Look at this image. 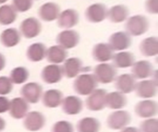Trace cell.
<instances>
[{"mask_svg": "<svg viewBox=\"0 0 158 132\" xmlns=\"http://www.w3.org/2000/svg\"><path fill=\"white\" fill-rule=\"evenodd\" d=\"M6 1H7V0H0V5H1V4H4V3H6Z\"/></svg>", "mask_w": 158, "mask_h": 132, "instance_id": "obj_43", "label": "cell"}, {"mask_svg": "<svg viewBox=\"0 0 158 132\" xmlns=\"http://www.w3.org/2000/svg\"><path fill=\"white\" fill-rule=\"evenodd\" d=\"M118 70L113 64L101 63L94 68V76L97 82L102 84H108L114 81L117 78Z\"/></svg>", "mask_w": 158, "mask_h": 132, "instance_id": "obj_3", "label": "cell"}, {"mask_svg": "<svg viewBox=\"0 0 158 132\" xmlns=\"http://www.w3.org/2000/svg\"><path fill=\"white\" fill-rule=\"evenodd\" d=\"M63 76L62 67L56 64H50L44 67L42 70V80L47 84H55L59 82Z\"/></svg>", "mask_w": 158, "mask_h": 132, "instance_id": "obj_16", "label": "cell"}, {"mask_svg": "<svg viewBox=\"0 0 158 132\" xmlns=\"http://www.w3.org/2000/svg\"><path fill=\"white\" fill-rule=\"evenodd\" d=\"M97 80L94 74H81L76 77L73 83L74 91L79 95H89L97 88Z\"/></svg>", "mask_w": 158, "mask_h": 132, "instance_id": "obj_1", "label": "cell"}, {"mask_svg": "<svg viewBox=\"0 0 158 132\" xmlns=\"http://www.w3.org/2000/svg\"><path fill=\"white\" fill-rule=\"evenodd\" d=\"M57 45L65 50L76 47L80 43V34L74 30H65L58 33L56 37Z\"/></svg>", "mask_w": 158, "mask_h": 132, "instance_id": "obj_9", "label": "cell"}, {"mask_svg": "<svg viewBox=\"0 0 158 132\" xmlns=\"http://www.w3.org/2000/svg\"><path fill=\"white\" fill-rule=\"evenodd\" d=\"M29 109V104L22 97H17L10 101V106L8 111L10 117L14 119H21L27 115Z\"/></svg>", "mask_w": 158, "mask_h": 132, "instance_id": "obj_20", "label": "cell"}, {"mask_svg": "<svg viewBox=\"0 0 158 132\" xmlns=\"http://www.w3.org/2000/svg\"><path fill=\"white\" fill-rule=\"evenodd\" d=\"M125 27L126 32H128L131 36H140L148 31L149 20L145 16L135 15L129 18Z\"/></svg>", "mask_w": 158, "mask_h": 132, "instance_id": "obj_2", "label": "cell"}, {"mask_svg": "<svg viewBox=\"0 0 158 132\" xmlns=\"http://www.w3.org/2000/svg\"><path fill=\"white\" fill-rule=\"evenodd\" d=\"M131 75L136 80H145L152 77L155 73L153 64L148 60H140L134 62L131 66Z\"/></svg>", "mask_w": 158, "mask_h": 132, "instance_id": "obj_13", "label": "cell"}, {"mask_svg": "<svg viewBox=\"0 0 158 132\" xmlns=\"http://www.w3.org/2000/svg\"><path fill=\"white\" fill-rule=\"evenodd\" d=\"M132 43L131 36L126 31H118L113 33L109 38V45L113 51H124L131 47Z\"/></svg>", "mask_w": 158, "mask_h": 132, "instance_id": "obj_12", "label": "cell"}, {"mask_svg": "<svg viewBox=\"0 0 158 132\" xmlns=\"http://www.w3.org/2000/svg\"><path fill=\"white\" fill-rule=\"evenodd\" d=\"M20 32L15 28L3 31L0 34V42L6 47H14L20 42Z\"/></svg>", "mask_w": 158, "mask_h": 132, "instance_id": "obj_26", "label": "cell"}, {"mask_svg": "<svg viewBox=\"0 0 158 132\" xmlns=\"http://www.w3.org/2000/svg\"><path fill=\"white\" fill-rule=\"evenodd\" d=\"M13 90V83L8 77H0V96H5L9 94Z\"/></svg>", "mask_w": 158, "mask_h": 132, "instance_id": "obj_35", "label": "cell"}, {"mask_svg": "<svg viewBox=\"0 0 158 132\" xmlns=\"http://www.w3.org/2000/svg\"><path fill=\"white\" fill-rule=\"evenodd\" d=\"M45 125L44 116L38 111L28 112L24 117L23 126L28 131L35 132L42 130Z\"/></svg>", "mask_w": 158, "mask_h": 132, "instance_id": "obj_7", "label": "cell"}, {"mask_svg": "<svg viewBox=\"0 0 158 132\" xmlns=\"http://www.w3.org/2000/svg\"><path fill=\"white\" fill-rule=\"evenodd\" d=\"M157 104L151 99H144L135 105V113L142 118H152L157 114Z\"/></svg>", "mask_w": 158, "mask_h": 132, "instance_id": "obj_14", "label": "cell"}, {"mask_svg": "<svg viewBox=\"0 0 158 132\" xmlns=\"http://www.w3.org/2000/svg\"><path fill=\"white\" fill-rule=\"evenodd\" d=\"M52 132H74L73 125L66 120L56 122L52 127Z\"/></svg>", "mask_w": 158, "mask_h": 132, "instance_id": "obj_36", "label": "cell"}, {"mask_svg": "<svg viewBox=\"0 0 158 132\" xmlns=\"http://www.w3.org/2000/svg\"><path fill=\"white\" fill-rule=\"evenodd\" d=\"M10 101L6 96H0V114L6 113L9 110Z\"/></svg>", "mask_w": 158, "mask_h": 132, "instance_id": "obj_39", "label": "cell"}, {"mask_svg": "<svg viewBox=\"0 0 158 132\" xmlns=\"http://www.w3.org/2000/svg\"><path fill=\"white\" fill-rule=\"evenodd\" d=\"M43 104L47 108H56L61 105L63 101V93L59 90H47L43 95Z\"/></svg>", "mask_w": 158, "mask_h": 132, "instance_id": "obj_23", "label": "cell"}, {"mask_svg": "<svg viewBox=\"0 0 158 132\" xmlns=\"http://www.w3.org/2000/svg\"><path fill=\"white\" fill-rule=\"evenodd\" d=\"M106 91L104 89H95L86 99V106L91 111H101L106 107Z\"/></svg>", "mask_w": 158, "mask_h": 132, "instance_id": "obj_6", "label": "cell"}, {"mask_svg": "<svg viewBox=\"0 0 158 132\" xmlns=\"http://www.w3.org/2000/svg\"><path fill=\"white\" fill-rule=\"evenodd\" d=\"M114 51L108 43H100L94 46L93 48V57L95 61L101 63H106L112 59Z\"/></svg>", "mask_w": 158, "mask_h": 132, "instance_id": "obj_21", "label": "cell"}, {"mask_svg": "<svg viewBox=\"0 0 158 132\" xmlns=\"http://www.w3.org/2000/svg\"><path fill=\"white\" fill-rule=\"evenodd\" d=\"M63 74L69 78L73 79L80 75L81 72L89 70V68H84L82 65V61L78 57H70L67 58L64 61V66L62 67Z\"/></svg>", "mask_w": 158, "mask_h": 132, "instance_id": "obj_10", "label": "cell"}, {"mask_svg": "<svg viewBox=\"0 0 158 132\" xmlns=\"http://www.w3.org/2000/svg\"><path fill=\"white\" fill-rule=\"evenodd\" d=\"M68 57L67 51L59 45H53L46 49V56L45 58L51 64L58 65L64 62Z\"/></svg>", "mask_w": 158, "mask_h": 132, "instance_id": "obj_27", "label": "cell"}, {"mask_svg": "<svg viewBox=\"0 0 158 132\" xmlns=\"http://www.w3.org/2000/svg\"><path fill=\"white\" fill-rule=\"evenodd\" d=\"M145 6L149 13L151 14L158 13V0H146Z\"/></svg>", "mask_w": 158, "mask_h": 132, "instance_id": "obj_38", "label": "cell"}, {"mask_svg": "<svg viewBox=\"0 0 158 132\" xmlns=\"http://www.w3.org/2000/svg\"><path fill=\"white\" fill-rule=\"evenodd\" d=\"M46 56V47L42 43H34L27 49V57L31 62H40Z\"/></svg>", "mask_w": 158, "mask_h": 132, "instance_id": "obj_29", "label": "cell"}, {"mask_svg": "<svg viewBox=\"0 0 158 132\" xmlns=\"http://www.w3.org/2000/svg\"><path fill=\"white\" fill-rule=\"evenodd\" d=\"M60 13V7L57 4L47 2L42 5L38 10V15L44 21H53L57 19Z\"/></svg>", "mask_w": 158, "mask_h": 132, "instance_id": "obj_22", "label": "cell"}, {"mask_svg": "<svg viewBox=\"0 0 158 132\" xmlns=\"http://www.w3.org/2000/svg\"><path fill=\"white\" fill-rule=\"evenodd\" d=\"M19 30L22 36L27 39H32L41 33L42 24L35 18H28L20 23Z\"/></svg>", "mask_w": 158, "mask_h": 132, "instance_id": "obj_8", "label": "cell"}, {"mask_svg": "<svg viewBox=\"0 0 158 132\" xmlns=\"http://www.w3.org/2000/svg\"><path fill=\"white\" fill-rule=\"evenodd\" d=\"M113 66L117 68H130L135 62V57L132 53L128 51H121L114 54L112 56Z\"/></svg>", "mask_w": 158, "mask_h": 132, "instance_id": "obj_25", "label": "cell"}, {"mask_svg": "<svg viewBox=\"0 0 158 132\" xmlns=\"http://www.w3.org/2000/svg\"><path fill=\"white\" fill-rule=\"evenodd\" d=\"M6 128V121L2 118H0V131L4 130Z\"/></svg>", "mask_w": 158, "mask_h": 132, "instance_id": "obj_42", "label": "cell"}, {"mask_svg": "<svg viewBox=\"0 0 158 132\" xmlns=\"http://www.w3.org/2000/svg\"><path fill=\"white\" fill-rule=\"evenodd\" d=\"M5 66H6V58L4 55L0 53V71L4 69Z\"/></svg>", "mask_w": 158, "mask_h": 132, "instance_id": "obj_41", "label": "cell"}, {"mask_svg": "<svg viewBox=\"0 0 158 132\" xmlns=\"http://www.w3.org/2000/svg\"><path fill=\"white\" fill-rule=\"evenodd\" d=\"M120 132H141L139 129L135 128V127H126L124 129H122Z\"/></svg>", "mask_w": 158, "mask_h": 132, "instance_id": "obj_40", "label": "cell"}, {"mask_svg": "<svg viewBox=\"0 0 158 132\" xmlns=\"http://www.w3.org/2000/svg\"><path fill=\"white\" fill-rule=\"evenodd\" d=\"M131 122V116L125 110H117L111 113L106 120V125L113 130H121Z\"/></svg>", "mask_w": 158, "mask_h": 132, "instance_id": "obj_4", "label": "cell"}, {"mask_svg": "<svg viewBox=\"0 0 158 132\" xmlns=\"http://www.w3.org/2000/svg\"><path fill=\"white\" fill-rule=\"evenodd\" d=\"M128 100L125 94L119 92H112L106 94V106L113 110H121L127 105Z\"/></svg>", "mask_w": 158, "mask_h": 132, "instance_id": "obj_24", "label": "cell"}, {"mask_svg": "<svg viewBox=\"0 0 158 132\" xmlns=\"http://www.w3.org/2000/svg\"><path fill=\"white\" fill-rule=\"evenodd\" d=\"M29 76L30 73L26 68L17 67L11 70L9 79L11 80L13 84H23L26 80H28Z\"/></svg>", "mask_w": 158, "mask_h": 132, "instance_id": "obj_33", "label": "cell"}, {"mask_svg": "<svg viewBox=\"0 0 158 132\" xmlns=\"http://www.w3.org/2000/svg\"><path fill=\"white\" fill-rule=\"evenodd\" d=\"M62 110L65 114L69 116H76L79 115L83 108L82 100L75 95H69L66 98H63L62 101Z\"/></svg>", "mask_w": 158, "mask_h": 132, "instance_id": "obj_15", "label": "cell"}, {"mask_svg": "<svg viewBox=\"0 0 158 132\" xmlns=\"http://www.w3.org/2000/svg\"><path fill=\"white\" fill-rule=\"evenodd\" d=\"M12 6L17 12H25L32 6V0H12Z\"/></svg>", "mask_w": 158, "mask_h": 132, "instance_id": "obj_37", "label": "cell"}, {"mask_svg": "<svg viewBox=\"0 0 158 132\" xmlns=\"http://www.w3.org/2000/svg\"><path fill=\"white\" fill-rule=\"evenodd\" d=\"M130 14L129 8L125 5H116L107 10V17L111 22L119 23L125 21Z\"/></svg>", "mask_w": 158, "mask_h": 132, "instance_id": "obj_28", "label": "cell"}, {"mask_svg": "<svg viewBox=\"0 0 158 132\" xmlns=\"http://www.w3.org/2000/svg\"><path fill=\"white\" fill-rule=\"evenodd\" d=\"M141 132H158V120L156 118H146L141 123Z\"/></svg>", "mask_w": 158, "mask_h": 132, "instance_id": "obj_34", "label": "cell"}, {"mask_svg": "<svg viewBox=\"0 0 158 132\" xmlns=\"http://www.w3.org/2000/svg\"><path fill=\"white\" fill-rule=\"evenodd\" d=\"M136 95L143 99H151L156 95L157 81L154 80H144L136 83Z\"/></svg>", "mask_w": 158, "mask_h": 132, "instance_id": "obj_11", "label": "cell"}, {"mask_svg": "<svg viewBox=\"0 0 158 132\" xmlns=\"http://www.w3.org/2000/svg\"><path fill=\"white\" fill-rule=\"evenodd\" d=\"M79 19V13L75 9L69 8L59 13L57 17V24L62 29L69 30L78 24Z\"/></svg>", "mask_w": 158, "mask_h": 132, "instance_id": "obj_18", "label": "cell"}, {"mask_svg": "<svg viewBox=\"0 0 158 132\" xmlns=\"http://www.w3.org/2000/svg\"><path fill=\"white\" fill-rule=\"evenodd\" d=\"M141 53L144 56H155L158 55V39L156 36L143 39L140 44Z\"/></svg>", "mask_w": 158, "mask_h": 132, "instance_id": "obj_30", "label": "cell"}, {"mask_svg": "<svg viewBox=\"0 0 158 132\" xmlns=\"http://www.w3.org/2000/svg\"><path fill=\"white\" fill-rule=\"evenodd\" d=\"M101 129V123L94 118H84L81 119L77 124L78 132H99Z\"/></svg>", "mask_w": 158, "mask_h": 132, "instance_id": "obj_31", "label": "cell"}, {"mask_svg": "<svg viewBox=\"0 0 158 132\" xmlns=\"http://www.w3.org/2000/svg\"><path fill=\"white\" fill-rule=\"evenodd\" d=\"M115 80V87L118 92L127 94L135 91L137 81L131 74H122L117 77Z\"/></svg>", "mask_w": 158, "mask_h": 132, "instance_id": "obj_19", "label": "cell"}, {"mask_svg": "<svg viewBox=\"0 0 158 132\" xmlns=\"http://www.w3.org/2000/svg\"><path fill=\"white\" fill-rule=\"evenodd\" d=\"M21 97L28 104H37L43 95V87L37 82H29L20 90Z\"/></svg>", "mask_w": 158, "mask_h": 132, "instance_id": "obj_5", "label": "cell"}, {"mask_svg": "<svg viewBox=\"0 0 158 132\" xmlns=\"http://www.w3.org/2000/svg\"><path fill=\"white\" fill-rule=\"evenodd\" d=\"M87 19L93 23L103 21L107 17V8L102 3H96L89 6L85 11Z\"/></svg>", "mask_w": 158, "mask_h": 132, "instance_id": "obj_17", "label": "cell"}, {"mask_svg": "<svg viewBox=\"0 0 158 132\" xmlns=\"http://www.w3.org/2000/svg\"><path fill=\"white\" fill-rule=\"evenodd\" d=\"M17 19V11L10 5H3L0 6V24L9 25Z\"/></svg>", "mask_w": 158, "mask_h": 132, "instance_id": "obj_32", "label": "cell"}]
</instances>
